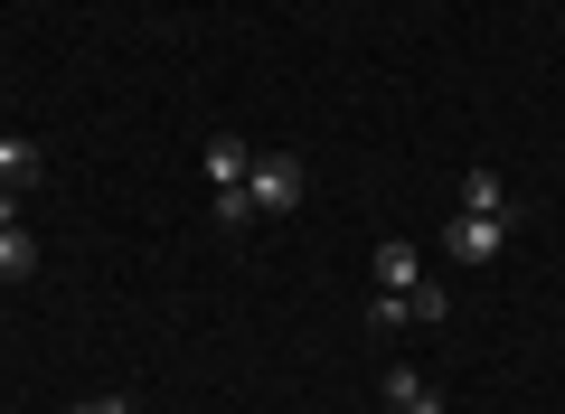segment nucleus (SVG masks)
<instances>
[{"label": "nucleus", "instance_id": "obj_1", "mask_svg": "<svg viewBox=\"0 0 565 414\" xmlns=\"http://www.w3.org/2000/svg\"><path fill=\"white\" fill-rule=\"evenodd\" d=\"M245 198H255V217H292V208H302V160L292 151H255Z\"/></svg>", "mask_w": 565, "mask_h": 414}, {"label": "nucleus", "instance_id": "obj_2", "mask_svg": "<svg viewBox=\"0 0 565 414\" xmlns=\"http://www.w3.org/2000/svg\"><path fill=\"white\" fill-rule=\"evenodd\" d=\"M509 236H519V217H452V226H444V255H452V264H500Z\"/></svg>", "mask_w": 565, "mask_h": 414}, {"label": "nucleus", "instance_id": "obj_3", "mask_svg": "<svg viewBox=\"0 0 565 414\" xmlns=\"http://www.w3.org/2000/svg\"><path fill=\"white\" fill-rule=\"evenodd\" d=\"M367 283H377V293H415V283H424V255H415L405 236H386L377 255H367Z\"/></svg>", "mask_w": 565, "mask_h": 414}, {"label": "nucleus", "instance_id": "obj_4", "mask_svg": "<svg viewBox=\"0 0 565 414\" xmlns=\"http://www.w3.org/2000/svg\"><path fill=\"white\" fill-rule=\"evenodd\" d=\"M462 217H519V208H509V179H500V170H462Z\"/></svg>", "mask_w": 565, "mask_h": 414}, {"label": "nucleus", "instance_id": "obj_5", "mask_svg": "<svg viewBox=\"0 0 565 414\" xmlns=\"http://www.w3.org/2000/svg\"><path fill=\"white\" fill-rule=\"evenodd\" d=\"M386 405H396V414H444V386L415 376V368H386Z\"/></svg>", "mask_w": 565, "mask_h": 414}, {"label": "nucleus", "instance_id": "obj_6", "mask_svg": "<svg viewBox=\"0 0 565 414\" xmlns=\"http://www.w3.org/2000/svg\"><path fill=\"white\" fill-rule=\"evenodd\" d=\"M245 170H255V151H245L236 132H217V141H207V189H245Z\"/></svg>", "mask_w": 565, "mask_h": 414}, {"label": "nucleus", "instance_id": "obj_7", "mask_svg": "<svg viewBox=\"0 0 565 414\" xmlns=\"http://www.w3.org/2000/svg\"><path fill=\"white\" fill-rule=\"evenodd\" d=\"M39 179V141L29 132H0V189H29Z\"/></svg>", "mask_w": 565, "mask_h": 414}, {"label": "nucleus", "instance_id": "obj_8", "mask_svg": "<svg viewBox=\"0 0 565 414\" xmlns=\"http://www.w3.org/2000/svg\"><path fill=\"white\" fill-rule=\"evenodd\" d=\"M39 274V236L29 226H0V283H29Z\"/></svg>", "mask_w": 565, "mask_h": 414}, {"label": "nucleus", "instance_id": "obj_9", "mask_svg": "<svg viewBox=\"0 0 565 414\" xmlns=\"http://www.w3.org/2000/svg\"><path fill=\"white\" fill-rule=\"evenodd\" d=\"M405 320H424V330H444V320H452V293H444V283H415V293H405Z\"/></svg>", "mask_w": 565, "mask_h": 414}, {"label": "nucleus", "instance_id": "obj_10", "mask_svg": "<svg viewBox=\"0 0 565 414\" xmlns=\"http://www.w3.org/2000/svg\"><path fill=\"white\" fill-rule=\"evenodd\" d=\"M207 217L236 236V226H255V198H245V189H217V198H207Z\"/></svg>", "mask_w": 565, "mask_h": 414}, {"label": "nucleus", "instance_id": "obj_11", "mask_svg": "<svg viewBox=\"0 0 565 414\" xmlns=\"http://www.w3.org/2000/svg\"><path fill=\"white\" fill-rule=\"evenodd\" d=\"M367 330L396 339V330H405V293H377V301H367Z\"/></svg>", "mask_w": 565, "mask_h": 414}, {"label": "nucleus", "instance_id": "obj_12", "mask_svg": "<svg viewBox=\"0 0 565 414\" xmlns=\"http://www.w3.org/2000/svg\"><path fill=\"white\" fill-rule=\"evenodd\" d=\"M85 414H132V395H95V405H85Z\"/></svg>", "mask_w": 565, "mask_h": 414}, {"label": "nucleus", "instance_id": "obj_13", "mask_svg": "<svg viewBox=\"0 0 565 414\" xmlns=\"http://www.w3.org/2000/svg\"><path fill=\"white\" fill-rule=\"evenodd\" d=\"M0 226H20V189H0Z\"/></svg>", "mask_w": 565, "mask_h": 414}, {"label": "nucleus", "instance_id": "obj_14", "mask_svg": "<svg viewBox=\"0 0 565 414\" xmlns=\"http://www.w3.org/2000/svg\"><path fill=\"white\" fill-rule=\"evenodd\" d=\"M377 414H396V405H377Z\"/></svg>", "mask_w": 565, "mask_h": 414}]
</instances>
